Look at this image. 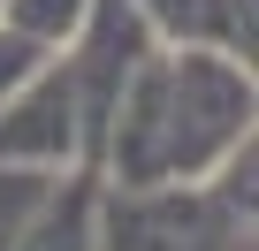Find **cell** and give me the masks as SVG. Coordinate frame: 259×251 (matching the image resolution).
<instances>
[{
    "label": "cell",
    "instance_id": "obj_5",
    "mask_svg": "<svg viewBox=\"0 0 259 251\" xmlns=\"http://www.w3.org/2000/svg\"><path fill=\"white\" fill-rule=\"evenodd\" d=\"M46 54H54V46H38V38H23V31H8V23H0V99H8V91H16L38 61H46Z\"/></svg>",
    "mask_w": 259,
    "mask_h": 251
},
{
    "label": "cell",
    "instance_id": "obj_2",
    "mask_svg": "<svg viewBox=\"0 0 259 251\" xmlns=\"http://www.w3.org/2000/svg\"><path fill=\"white\" fill-rule=\"evenodd\" d=\"M251 221L213 198V183H114L92 206V251H236Z\"/></svg>",
    "mask_w": 259,
    "mask_h": 251
},
{
    "label": "cell",
    "instance_id": "obj_3",
    "mask_svg": "<svg viewBox=\"0 0 259 251\" xmlns=\"http://www.w3.org/2000/svg\"><path fill=\"white\" fill-rule=\"evenodd\" d=\"M92 206H99V183L92 175H54L46 206L23 221V236L8 251H92Z\"/></svg>",
    "mask_w": 259,
    "mask_h": 251
},
{
    "label": "cell",
    "instance_id": "obj_4",
    "mask_svg": "<svg viewBox=\"0 0 259 251\" xmlns=\"http://www.w3.org/2000/svg\"><path fill=\"white\" fill-rule=\"evenodd\" d=\"M84 8L92 0H0V23L23 31V38H38V46H69L76 23H84Z\"/></svg>",
    "mask_w": 259,
    "mask_h": 251
},
{
    "label": "cell",
    "instance_id": "obj_1",
    "mask_svg": "<svg viewBox=\"0 0 259 251\" xmlns=\"http://www.w3.org/2000/svg\"><path fill=\"white\" fill-rule=\"evenodd\" d=\"M251 137V61L213 46H145L107 114L114 183H198Z\"/></svg>",
    "mask_w": 259,
    "mask_h": 251
},
{
    "label": "cell",
    "instance_id": "obj_6",
    "mask_svg": "<svg viewBox=\"0 0 259 251\" xmlns=\"http://www.w3.org/2000/svg\"><path fill=\"white\" fill-rule=\"evenodd\" d=\"M236 251H251V243H236Z\"/></svg>",
    "mask_w": 259,
    "mask_h": 251
}]
</instances>
